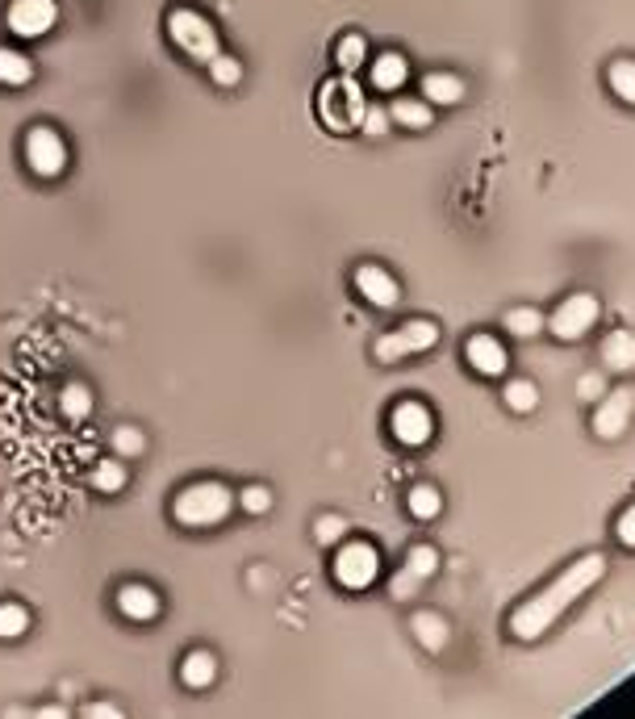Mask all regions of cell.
<instances>
[{"instance_id":"obj_1","label":"cell","mask_w":635,"mask_h":719,"mask_svg":"<svg viewBox=\"0 0 635 719\" xmlns=\"http://www.w3.org/2000/svg\"><path fill=\"white\" fill-rule=\"evenodd\" d=\"M606 577V556L590 552V556H581V561H573L569 569H564L552 586H544L535 598H527L523 607H514L510 615V632L519 636V640H539L552 623L573 607V602L585 594V590H594L598 582Z\"/></svg>"},{"instance_id":"obj_2","label":"cell","mask_w":635,"mask_h":719,"mask_svg":"<svg viewBox=\"0 0 635 719\" xmlns=\"http://www.w3.org/2000/svg\"><path fill=\"white\" fill-rule=\"evenodd\" d=\"M230 510H234V490H230L226 481L205 477V481L184 485V490L176 494V502H172V519H176L180 527L205 531V527L226 523V519H230Z\"/></svg>"},{"instance_id":"obj_3","label":"cell","mask_w":635,"mask_h":719,"mask_svg":"<svg viewBox=\"0 0 635 719\" xmlns=\"http://www.w3.org/2000/svg\"><path fill=\"white\" fill-rule=\"evenodd\" d=\"M364 109H368V97H364V88L356 84V76H351V72L326 80L318 88V118H322L326 130H335V134L360 130Z\"/></svg>"},{"instance_id":"obj_4","label":"cell","mask_w":635,"mask_h":719,"mask_svg":"<svg viewBox=\"0 0 635 719\" xmlns=\"http://www.w3.org/2000/svg\"><path fill=\"white\" fill-rule=\"evenodd\" d=\"M168 38L193 63H209L222 51V38L214 30V21H209L205 13H197V9H172L168 13Z\"/></svg>"},{"instance_id":"obj_5","label":"cell","mask_w":635,"mask_h":719,"mask_svg":"<svg viewBox=\"0 0 635 719\" xmlns=\"http://www.w3.org/2000/svg\"><path fill=\"white\" fill-rule=\"evenodd\" d=\"M435 343H439L435 322L431 318H410V322H402V327H393V331H385L381 339H376L372 356L381 364H402V360H410L418 352H431Z\"/></svg>"},{"instance_id":"obj_6","label":"cell","mask_w":635,"mask_h":719,"mask_svg":"<svg viewBox=\"0 0 635 719\" xmlns=\"http://www.w3.org/2000/svg\"><path fill=\"white\" fill-rule=\"evenodd\" d=\"M331 573H335V582L343 590H368L376 577H381V552H376L372 544H364V540L339 544Z\"/></svg>"},{"instance_id":"obj_7","label":"cell","mask_w":635,"mask_h":719,"mask_svg":"<svg viewBox=\"0 0 635 719\" xmlns=\"http://www.w3.org/2000/svg\"><path fill=\"white\" fill-rule=\"evenodd\" d=\"M598 314H602V306H598L594 293H573L548 314V331L560 343H577V339L590 335V327H598Z\"/></svg>"},{"instance_id":"obj_8","label":"cell","mask_w":635,"mask_h":719,"mask_svg":"<svg viewBox=\"0 0 635 719\" xmlns=\"http://www.w3.org/2000/svg\"><path fill=\"white\" fill-rule=\"evenodd\" d=\"M26 164L38 180H55L67 172V143L63 134L51 130V126H34L26 134Z\"/></svg>"},{"instance_id":"obj_9","label":"cell","mask_w":635,"mask_h":719,"mask_svg":"<svg viewBox=\"0 0 635 719\" xmlns=\"http://www.w3.org/2000/svg\"><path fill=\"white\" fill-rule=\"evenodd\" d=\"M389 431H393V439H397L402 448H427V444H431V435H435V414L422 406V402L406 398V402H397V406H393V414H389Z\"/></svg>"},{"instance_id":"obj_10","label":"cell","mask_w":635,"mask_h":719,"mask_svg":"<svg viewBox=\"0 0 635 719\" xmlns=\"http://www.w3.org/2000/svg\"><path fill=\"white\" fill-rule=\"evenodd\" d=\"M631 414H635V389H627V385L606 389L598 398V410H594V435L598 439H619L631 427Z\"/></svg>"},{"instance_id":"obj_11","label":"cell","mask_w":635,"mask_h":719,"mask_svg":"<svg viewBox=\"0 0 635 719\" xmlns=\"http://www.w3.org/2000/svg\"><path fill=\"white\" fill-rule=\"evenodd\" d=\"M5 21H9V30L17 38H42V34L55 30L59 5H55V0H13Z\"/></svg>"},{"instance_id":"obj_12","label":"cell","mask_w":635,"mask_h":719,"mask_svg":"<svg viewBox=\"0 0 635 719\" xmlns=\"http://www.w3.org/2000/svg\"><path fill=\"white\" fill-rule=\"evenodd\" d=\"M351 281H356V293L368 301V306H376V310H393L397 301H402V285H397V276L389 268H381V264H360Z\"/></svg>"},{"instance_id":"obj_13","label":"cell","mask_w":635,"mask_h":719,"mask_svg":"<svg viewBox=\"0 0 635 719\" xmlns=\"http://www.w3.org/2000/svg\"><path fill=\"white\" fill-rule=\"evenodd\" d=\"M464 360L481 377H502L506 364H510V352H506V343L498 335H473L464 343Z\"/></svg>"},{"instance_id":"obj_14","label":"cell","mask_w":635,"mask_h":719,"mask_svg":"<svg viewBox=\"0 0 635 719\" xmlns=\"http://www.w3.org/2000/svg\"><path fill=\"white\" fill-rule=\"evenodd\" d=\"M117 611L134 623H151L159 615V594L147 586V582H126L117 590Z\"/></svg>"},{"instance_id":"obj_15","label":"cell","mask_w":635,"mask_h":719,"mask_svg":"<svg viewBox=\"0 0 635 719\" xmlns=\"http://www.w3.org/2000/svg\"><path fill=\"white\" fill-rule=\"evenodd\" d=\"M602 364H606V373H631L635 368V331L631 327H615L602 339Z\"/></svg>"},{"instance_id":"obj_16","label":"cell","mask_w":635,"mask_h":719,"mask_svg":"<svg viewBox=\"0 0 635 719\" xmlns=\"http://www.w3.org/2000/svg\"><path fill=\"white\" fill-rule=\"evenodd\" d=\"M180 678L188 690H209L218 678V657L209 653V648H193V653L180 661Z\"/></svg>"},{"instance_id":"obj_17","label":"cell","mask_w":635,"mask_h":719,"mask_svg":"<svg viewBox=\"0 0 635 719\" xmlns=\"http://www.w3.org/2000/svg\"><path fill=\"white\" fill-rule=\"evenodd\" d=\"M406 80H410V63H406V55L385 51V55H376V59H372V88L397 92V88H406Z\"/></svg>"},{"instance_id":"obj_18","label":"cell","mask_w":635,"mask_h":719,"mask_svg":"<svg viewBox=\"0 0 635 719\" xmlns=\"http://www.w3.org/2000/svg\"><path fill=\"white\" fill-rule=\"evenodd\" d=\"M422 97L431 105H460L464 101V80L452 72H431L422 76Z\"/></svg>"},{"instance_id":"obj_19","label":"cell","mask_w":635,"mask_h":719,"mask_svg":"<svg viewBox=\"0 0 635 719\" xmlns=\"http://www.w3.org/2000/svg\"><path fill=\"white\" fill-rule=\"evenodd\" d=\"M389 122L406 126V130H427V126L435 122L431 101H427V97H422V101H414V97H397V101L389 105Z\"/></svg>"},{"instance_id":"obj_20","label":"cell","mask_w":635,"mask_h":719,"mask_svg":"<svg viewBox=\"0 0 635 719\" xmlns=\"http://www.w3.org/2000/svg\"><path fill=\"white\" fill-rule=\"evenodd\" d=\"M410 628H414L418 644L427 648V653H439V648L448 644V623H443L435 611H418V615L410 619Z\"/></svg>"},{"instance_id":"obj_21","label":"cell","mask_w":635,"mask_h":719,"mask_svg":"<svg viewBox=\"0 0 635 719\" xmlns=\"http://www.w3.org/2000/svg\"><path fill=\"white\" fill-rule=\"evenodd\" d=\"M34 80V63L13 51V46H0V84L5 88H21V84H30Z\"/></svg>"},{"instance_id":"obj_22","label":"cell","mask_w":635,"mask_h":719,"mask_svg":"<svg viewBox=\"0 0 635 719\" xmlns=\"http://www.w3.org/2000/svg\"><path fill=\"white\" fill-rule=\"evenodd\" d=\"M59 410H63V419L84 423L88 414H92V389L84 381H67L63 393H59Z\"/></svg>"},{"instance_id":"obj_23","label":"cell","mask_w":635,"mask_h":719,"mask_svg":"<svg viewBox=\"0 0 635 719\" xmlns=\"http://www.w3.org/2000/svg\"><path fill=\"white\" fill-rule=\"evenodd\" d=\"M544 327H548L544 310H535V306H514V310H506V331H510L514 339H531V335H539Z\"/></svg>"},{"instance_id":"obj_24","label":"cell","mask_w":635,"mask_h":719,"mask_svg":"<svg viewBox=\"0 0 635 719\" xmlns=\"http://www.w3.org/2000/svg\"><path fill=\"white\" fill-rule=\"evenodd\" d=\"M335 63H339V72L356 76L360 67L368 63V42H364V34H343L339 46H335Z\"/></svg>"},{"instance_id":"obj_25","label":"cell","mask_w":635,"mask_h":719,"mask_svg":"<svg viewBox=\"0 0 635 719\" xmlns=\"http://www.w3.org/2000/svg\"><path fill=\"white\" fill-rule=\"evenodd\" d=\"M606 84L623 105H635V59H615L610 63L606 67Z\"/></svg>"},{"instance_id":"obj_26","label":"cell","mask_w":635,"mask_h":719,"mask_svg":"<svg viewBox=\"0 0 635 719\" xmlns=\"http://www.w3.org/2000/svg\"><path fill=\"white\" fill-rule=\"evenodd\" d=\"M406 506H410V515L414 519H439V510H443V494L435 490V485H414V490L406 494Z\"/></svg>"},{"instance_id":"obj_27","label":"cell","mask_w":635,"mask_h":719,"mask_svg":"<svg viewBox=\"0 0 635 719\" xmlns=\"http://www.w3.org/2000/svg\"><path fill=\"white\" fill-rule=\"evenodd\" d=\"M502 398H506V406H510V410L531 414V410L539 406V385H535V381H527V377H514V381H506Z\"/></svg>"},{"instance_id":"obj_28","label":"cell","mask_w":635,"mask_h":719,"mask_svg":"<svg viewBox=\"0 0 635 719\" xmlns=\"http://www.w3.org/2000/svg\"><path fill=\"white\" fill-rule=\"evenodd\" d=\"M30 632V611L21 602H0V640H17Z\"/></svg>"},{"instance_id":"obj_29","label":"cell","mask_w":635,"mask_h":719,"mask_svg":"<svg viewBox=\"0 0 635 719\" xmlns=\"http://www.w3.org/2000/svg\"><path fill=\"white\" fill-rule=\"evenodd\" d=\"M92 485H97L101 494H122L126 490V465L122 460H101V465L92 469Z\"/></svg>"},{"instance_id":"obj_30","label":"cell","mask_w":635,"mask_h":719,"mask_svg":"<svg viewBox=\"0 0 635 719\" xmlns=\"http://www.w3.org/2000/svg\"><path fill=\"white\" fill-rule=\"evenodd\" d=\"M406 569L418 577V582H427V577L439 573V552H435L431 544H414V548L406 552Z\"/></svg>"},{"instance_id":"obj_31","label":"cell","mask_w":635,"mask_h":719,"mask_svg":"<svg viewBox=\"0 0 635 719\" xmlns=\"http://www.w3.org/2000/svg\"><path fill=\"white\" fill-rule=\"evenodd\" d=\"M113 452L122 456V460H138L147 452V435L138 431V427H117L113 431Z\"/></svg>"},{"instance_id":"obj_32","label":"cell","mask_w":635,"mask_h":719,"mask_svg":"<svg viewBox=\"0 0 635 719\" xmlns=\"http://www.w3.org/2000/svg\"><path fill=\"white\" fill-rule=\"evenodd\" d=\"M205 67H209V76H214V84H222V88H234V84L243 80V63L234 59V55H222V51H218Z\"/></svg>"},{"instance_id":"obj_33","label":"cell","mask_w":635,"mask_h":719,"mask_svg":"<svg viewBox=\"0 0 635 719\" xmlns=\"http://www.w3.org/2000/svg\"><path fill=\"white\" fill-rule=\"evenodd\" d=\"M239 506L247 510V515H268V510H272V490H268V485H260V481L243 485V490H239Z\"/></svg>"},{"instance_id":"obj_34","label":"cell","mask_w":635,"mask_h":719,"mask_svg":"<svg viewBox=\"0 0 635 719\" xmlns=\"http://www.w3.org/2000/svg\"><path fill=\"white\" fill-rule=\"evenodd\" d=\"M343 536H347V523H343L339 515H322V519L314 523V540L326 544V548H335Z\"/></svg>"},{"instance_id":"obj_35","label":"cell","mask_w":635,"mask_h":719,"mask_svg":"<svg viewBox=\"0 0 635 719\" xmlns=\"http://www.w3.org/2000/svg\"><path fill=\"white\" fill-rule=\"evenodd\" d=\"M360 130H364V134H372V138L389 134V109H381V105H368V109H364V122H360Z\"/></svg>"},{"instance_id":"obj_36","label":"cell","mask_w":635,"mask_h":719,"mask_svg":"<svg viewBox=\"0 0 635 719\" xmlns=\"http://www.w3.org/2000/svg\"><path fill=\"white\" fill-rule=\"evenodd\" d=\"M414 590H418V577H414L410 569H402V573H393V582H389V594H393L397 602H406V598H414Z\"/></svg>"},{"instance_id":"obj_37","label":"cell","mask_w":635,"mask_h":719,"mask_svg":"<svg viewBox=\"0 0 635 719\" xmlns=\"http://www.w3.org/2000/svg\"><path fill=\"white\" fill-rule=\"evenodd\" d=\"M615 536H619V544H623V548H635V502L623 510L619 519H615Z\"/></svg>"},{"instance_id":"obj_38","label":"cell","mask_w":635,"mask_h":719,"mask_svg":"<svg viewBox=\"0 0 635 719\" xmlns=\"http://www.w3.org/2000/svg\"><path fill=\"white\" fill-rule=\"evenodd\" d=\"M577 393H581V398H585V402H598V398H602V393H606V381H602L598 373H585V377L577 381Z\"/></svg>"},{"instance_id":"obj_39","label":"cell","mask_w":635,"mask_h":719,"mask_svg":"<svg viewBox=\"0 0 635 719\" xmlns=\"http://www.w3.org/2000/svg\"><path fill=\"white\" fill-rule=\"evenodd\" d=\"M88 715H105V719H117L122 711H117L113 703H92V707H88Z\"/></svg>"}]
</instances>
